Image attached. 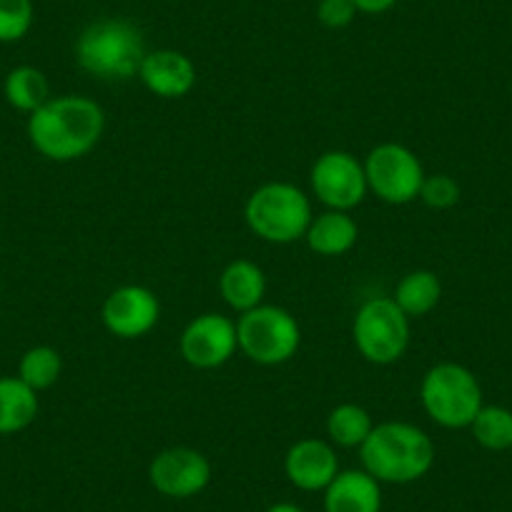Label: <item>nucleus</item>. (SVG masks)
Here are the masks:
<instances>
[{
	"label": "nucleus",
	"instance_id": "obj_9",
	"mask_svg": "<svg viewBox=\"0 0 512 512\" xmlns=\"http://www.w3.org/2000/svg\"><path fill=\"white\" fill-rule=\"evenodd\" d=\"M312 191L327 209L352 211L369 191L364 164L347 151H327L312 166Z\"/></svg>",
	"mask_w": 512,
	"mask_h": 512
},
{
	"label": "nucleus",
	"instance_id": "obj_24",
	"mask_svg": "<svg viewBox=\"0 0 512 512\" xmlns=\"http://www.w3.org/2000/svg\"><path fill=\"white\" fill-rule=\"evenodd\" d=\"M33 0H0V43H16L33 26Z\"/></svg>",
	"mask_w": 512,
	"mask_h": 512
},
{
	"label": "nucleus",
	"instance_id": "obj_8",
	"mask_svg": "<svg viewBox=\"0 0 512 512\" xmlns=\"http://www.w3.org/2000/svg\"><path fill=\"white\" fill-rule=\"evenodd\" d=\"M364 174H367L369 191L379 201L392 206H405L420 199L422 181L427 176L415 151L402 144H392V141L369 151L364 161Z\"/></svg>",
	"mask_w": 512,
	"mask_h": 512
},
{
	"label": "nucleus",
	"instance_id": "obj_5",
	"mask_svg": "<svg viewBox=\"0 0 512 512\" xmlns=\"http://www.w3.org/2000/svg\"><path fill=\"white\" fill-rule=\"evenodd\" d=\"M422 407L427 417L447 430H465L482 410V387L475 374L455 362L435 364L422 377Z\"/></svg>",
	"mask_w": 512,
	"mask_h": 512
},
{
	"label": "nucleus",
	"instance_id": "obj_7",
	"mask_svg": "<svg viewBox=\"0 0 512 512\" xmlns=\"http://www.w3.org/2000/svg\"><path fill=\"white\" fill-rule=\"evenodd\" d=\"M354 344L367 362L395 364L410 344V317L392 297L369 299L354 317Z\"/></svg>",
	"mask_w": 512,
	"mask_h": 512
},
{
	"label": "nucleus",
	"instance_id": "obj_20",
	"mask_svg": "<svg viewBox=\"0 0 512 512\" xmlns=\"http://www.w3.org/2000/svg\"><path fill=\"white\" fill-rule=\"evenodd\" d=\"M392 299H395L397 307L410 319L425 317V314H430L440 304L442 282L430 269H417V272H410L402 277Z\"/></svg>",
	"mask_w": 512,
	"mask_h": 512
},
{
	"label": "nucleus",
	"instance_id": "obj_16",
	"mask_svg": "<svg viewBox=\"0 0 512 512\" xmlns=\"http://www.w3.org/2000/svg\"><path fill=\"white\" fill-rule=\"evenodd\" d=\"M219 292L221 299H224L234 312L244 314L249 312V309L264 304L267 277H264L259 264L249 262V259H236V262H231L229 267L221 272Z\"/></svg>",
	"mask_w": 512,
	"mask_h": 512
},
{
	"label": "nucleus",
	"instance_id": "obj_3",
	"mask_svg": "<svg viewBox=\"0 0 512 512\" xmlns=\"http://www.w3.org/2000/svg\"><path fill=\"white\" fill-rule=\"evenodd\" d=\"M146 43L139 28L126 18H101L83 28L76 43L78 66L101 81H128L139 76Z\"/></svg>",
	"mask_w": 512,
	"mask_h": 512
},
{
	"label": "nucleus",
	"instance_id": "obj_1",
	"mask_svg": "<svg viewBox=\"0 0 512 512\" xmlns=\"http://www.w3.org/2000/svg\"><path fill=\"white\" fill-rule=\"evenodd\" d=\"M106 131L101 103L86 96H56L28 116V139L48 161L83 159Z\"/></svg>",
	"mask_w": 512,
	"mask_h": 512
},
{
	"label": "nucleus",
	"instance_id": "obj_13",
	"mask_svg": "<svg viewBox=\"0 0 512 512\" xmlns=\"http://www.w3.org/2000/svg\"><path fill=\"white\" fill-rule=\"evenodd\" d=\"M287 480L302 492H324L339 475V457L332 442L304 437L289 447L284 457Z\"/></svg>",
	"mask_w": 512,
	"mask_h": 512
},
{
	"label": "nucleus",
	"instance_id": "obj_14",
	"mask_svg": "<svg viewBox=\"0 0 512 512\" xmlns=\"http://www.w3.org/2000/svg\"><path fill=\"white\" fill-rule=\"evenodd\" d=\"M139 78L154 96L159 98H184L196 86V66L189 56L171 48L146 53L139 68Z\"/></svg>",
	"mask_w": 512,
	"mask_h": 512
},
{
	"label": "nucleus",
	"instance_id": "obj_11",
	"mask_svg": "<svg viewBox=\"0 0 512 512\" xmlns=\"http://www.w3.org/2000/svg\"><path fill=\"white\" fill-rule=\"evenodd\" d=\"M181 357L196 369H216L229 362L239 349L236 322L224 314H201L181 332Z\"/></svg>",
	"mask_w": 512,
	"mask_h": 512
},
{
	"label": "nucleus",
	"instance_id": "obj_27",
	"mask_svg": "<svg viewBox=\"0 0 512 512\" xmlns=\"http://www.w3.org/2000/svg\"><path fill=\"white\" fill-rule=\"evenodd\" d=\"M352 3L359 13H369V16H379L397 6V0H352Z\"/></svg>",
	"mask_w": 512,
	"mask_h": 512
},
{
	"label": "nucleus",
	"instance_id": "obj_28",
	"mask_svg": "<svg viewBox=\"0 0 512 512\" xmlns=\"http://www.w3.org/2000/svg\"><path fill=\"white\" fill-rule=\"evenodd\" d=\"M264 512H304V510L299 505H294V502H274V505H269Z\"/></svg>",
	"mask_w": 512,
	"mask_h": 512
},
{
	"label": "nucleus",
	"instance_id": "obj_19",
	"mask_svg": "<svg viewBox=\"0 0 512 512\" xmlns=\"http://www.w3.org/2000/svg\"><path fill=\"white\" fill-rule=\"evenodd\" d=\"M3 96L16 111L28 113V116L53 98L46 73L36 66L13 68L3 83Z\"/></svg>",
	"mask_w": 512,
	"mask_h": 512
},
{
	"label": "nucleus",
	"instance_id": "obj_21",
	"mask_svg": "<svg viewBox=\"0 0 512 512\" xmlns=\"http://www.w3.org/2000/svg\"><path fill=\"white\" fill-rule=\"evenodd\" d=\"M372 430V415L354 402L337 405L327 417V437L334 447H347V450L357 447L359 450Z\"/></svg>",
	"mask_w": 512,
	"mask_h": 512
},
{
	"label": "nucleus",
	"instance_id": "obj_15",
	"mask_svg": "<svg viewBox=\"0 0 512 512\" xmlns=\"http://www.w3.org/2000/svg\"><path fill=\"white\" fill-rule=\"evenodd\" d=\"M324 512H382V482L367 470H339L324 490Z\"/></svg>",
	"mask_w": 512,
	"mask_h": 512
},
{
	"label": "nucleus",
	"instance_id": "obj_2",
	"mask_svg": "<svg viewBox=\"0 0 512 512\" xmlns=\"http://www.w3.org/2000/svg\"><path fill=\"white\" fill-rule=\"evenodd\" d=\"M362 467L382 485H410L435 465V442L410 422H379L359 447Z\"/></svg>",
	"mask_w": 512,
	"mask_h": 512
},
{
	"label": "nucleus",
	"instance_id": "obj_17",
	"mask_svg": "<svg viewBox=\"0 0 512 512\" xmlns=\"http://www.w3.org/2000/svg\"><path fill=\"white\" fill-rule=\"evenodd\" d=\"M359 226L357 221L349 216V211H324V214L314 216L309 224L307 239L309 249L319 256H342L357 244Z\"/></svg>",
	"mask_w": 512,
	"mask_h": 512
},
{
	"label": "nucleus",
	"instance_id": "obj_10",
	"mask_svg": "<svg viewBox=\"0 0 512 512\" xmlns=\"http://www.w3.org/2000/svg\"><path fill=\"white\" fill-rule=\"evenodd\" d=\"M211 462L194 447H169L161 450L149 465V482L159 495L171 500H189L209 487Z\"/></svg>",
	"mask_w": 512,
	"mask_h": 512
},
{
	"label": "nucleus",
	"instance_id": "obj_6",
	"mask_svg": "<svg viewBox=\"0 0 512 512\" xmlns=\"http://www.w3.org/2000/svg\"><path fill=\"white\" fill-rule=\"evenodd\" d=\"M236 339H239V349L251 362L277 367L299 352L302 329L287 309L259 304L239 317Z\"/></svg>",
	"mask_w": 512,
	"mask_h": 512
},
{
	"label": "nucleus",
	"instance_id": "obj_22",
	"mask_svg": "<svg viewBox=\"0 0 512 512\" xmlns=\"http://www.w3.org/2000/svg\"><path fill=\"white\" fill-rule=\"evenodd\" d=\"M63 359L58 349L48 347V344H38L31 347L18 362V377L31 387V390L43 392L51 390L53 384L61 379Z\"/></svg>",
	"mask_w": 512,
	"mask_h": 512
},
{
	"label": "nucleus",
	"instance_id": "obj_26",
	"mask_svg": "<svg viewBox=\"0 0 512 512\" xmlns=\"http://www.w3.org/2000/svg\"><path fill=\"white\" fill-rule=\"evenodd\" d=\"M357 6L352 0H319L317 6V18L324 28H332V31H339V28H347L349 23L357 16Z\"/></svg>",
	"mask_w": 512,
	"mask_h": 512
},
{
	"label": "nucleus",
	"instance_id": "obj_18",
	"mask_svg": "<svg viewBox=\"0 0 512 512\" xmlns=\"http://www.w3.org/2000/svg\"><path fill=\"white\" fill-rule=\"evenodd\" d=\"M41 402L21 377H0V435H16L36 422Z\"/></svg>",
	"mask_w": 512,
	"mask_h": 512
},
{
	"label": "nucleus",
	"instance_id": "obj_23",
	"mask_svg": "<svg viewBox=\"0 0 512 512\" xmlns=\"http://www.w3.org/2000/svg\"><path fill=\"white\" fill-rule=\"evenodd\" d=\"M472 437L490 452H505L512 447V412L500 405H482L470 425Z\"/></svg>",
	"mask_w": 512,
	"mask_h": 512
},
{
	"label": "nucleus",
	"instance_id": "obj_25",
	"mask_svg": "<svg viewBox=\"0 0 512 512\" xmlns=\"http://www.w3.org/2000/svg\"><path fill=\"white\" fill-rule=\"evenodd\" d=\"M460 194H462L460 184L447 174L425 176L420 189V199L425 201V206H430V209H437V211L452 209V206L460 201Z\"/></svg>",
	"mask_w": 512,
	"mask_h": 512
},
{
	"label": "nucleus",
	"instance_id": "obj_12",
	"mask_svg": "<svg viewBox=\"0 0 512 512\" xmlns=\"http://www.w3.org/2000/svg\"><path fill=\"white\" fill-rule=\"evenodd\" d=\"M161 304L151 289L126 284L111 292L103 302V327L118 339H139L159 324Z\"/></svg>",
	"mask_w": 512,
	"mask_h": 512
},
{
	"label": "nucleus",
	"instance_id": "obj_4",
	"mask_svg": "<svg viewBox=\"0 0 512 512\" xmlns=\"http://www.w3.org/2000/svg\"><path fill=\"white\" fill-rule=\"evenodd\" d=\"M246 226L269 244H292L304 239L312 224V201L299 186L287 181L264 184L246 199Z\"/></svg>",
	"mask_w": 512,
	"mask_h": 512
}]
</instances>
